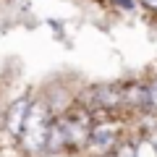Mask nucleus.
Instances as JSON below:
<instances>
[{
    "label": "nucleus",
    "mask_w": 157,
    "mask_h": 157,
    "mask_svg": "<svg viewBox=\"0 0 157 157\" xmlns=\"http://www.w3.org/2000/svg\"><path fill=\"white\" fill-rule=\"evenodd\" d=\"M52 110L47 107L45 97L34 94L32 105H29L26 121L21 126V134H18L16 144L24 152V157H45V144H47V131L52 123Z\"/></svg>",
    "instance_id": "f257e3e1"
},
{
    "label": "nucleus",
    "mask_w": 157,
    "mask_h": 157,
    "mask_svg": "<svg viewBox=\"0 0 157 157\" xmlns=\"http://www.w3.org/2000/svg\"><path fill=\"white\" fill-rule=\"evenodd\" d=\"M58 123H60L63 134L68 141V155H78V152H86V141L92 134V123H94V115H92L86 107H81L78 102H73L68 110H63L58 115Z\"/></svg>",
    "instance_id": "f03ea898"
},
{
    "label": "nucleus",
    "mask_w": 157,
    "mask_h": 157,
    "mask_svg": "<svg viewBox=\"0 0 157 157\" xmlns=\"http://www.w3.org/2000/svg\"><path fill=\"white\" fill-rule=\"evenodd\" d=\"M123 136H126V131L118 118H113V115L97 118L94 115L92 134H89V141H86V155H107Z\"/></svg>",
    "instance_id": "7ed1b4c3"
},
{
    "label": "nucleus",
    "mask_w": 157,
    "mask_h": 157,
    "mask_svg": "<svg viewBox=\"0 0 157 157\" xmlns=\"http://www.w3.org/2000/svg\"><path fill=\"white\" fill-rule=\"evenodd\" d=\"M32 92H24V94L13 97L11 102H8V107L3 110V134L8 136L11 141L18 139V134H21V126L24 121H26V113H29V105H32Z\"/></svg>",
    "instance_id": "20e7f679"
},
{
    "label": "nucleus",
    "mask_w": 157,
    "mask_h": 157,
    "mask_svg": "<svg viewBox=\"0 0 157 157\" xmlns=\"http://www.w3.org/2000/svg\"><path fill=\"white\" fill-rule=\"evenodd\" d=\"M121 97H123V110L147 113V81H141V78L121 81Z\"/></svg>",
    "instance_id": "39448f33"
},
{
    "label": "nucleus",
    "mask_w": 157,
    "mask_h": 157,
    "mask_svg": "<svg viewBox=\"0 0 157 157\" xmlns=\"http://www.w3.org/2000/svg\"><path fill=\"white\" fill-rule=\"evenodd\" d=\"M60 157V155H68V141H66V134H63L60 123H58V115L52 118L50 123V131H47V144H45V157Z\"/></svg>",
    "instance_id": "423d86ee"
},
{
    "label": "nucleus",
    "mask_w": 157,
    "mask_h": 157,
    "mask_svg": "<svg viewBox=\"0 0 157 157\" xmlns=\"http://www.w3.org/2000/svg\"><path fill=\"white\" fill-rule=\"evenodd\" d=\"M113 157H139V149H136V139L131 136H123L113 147Z\"/></svg>",
    "instance_id": "0eeeda50"
},
{
    "label": "nucleus",
    "mask_w": 157,
    "mask_h": 157,
    "mask_svg": "<svg viewBox=\"0 0 157 157\" xmlns=\"http://www.w3.org/2000/svg\"><path fill=\"white\" fill-rule=\"evenodd\" d=\"M147 113H157V73L147 81Z\"/></svg>",
    "instance_id": "6e6552de"
},
{
    "label": "nucleus",
    "mask_w": 157,
    "mask_h": 157,
    "mask_svg": "<svg viewBox=\"0 0 157 157\" xmlns=\"http://www.w3.org/2000/svg\"><path fill=\"white\" fill-rule=\"evenodd\" d=\"M113 3H115V8L121 13H134L139 8V0H113Z\"/></svg>",
    "instance_id": "1a4fd4ad"
},
{
    "label": "nucleus",
    "mask_w": 157,
    "mask_h": 157,
    "mask_svg": "<svg viewBox=\"0 0 157 157\" xmlns=\"http://www.w3.org/2000/svg\"><path fill=\"white\" fill-rule=\"evenodd\" d=\"M139 6L149 13H157V0H139Z\"/></svg>",
    "instance_id": "9d476101"
},
{
    "label": "nucleus",
    "mask_w": 157,
    "mask_h": 157,
    "mask_svg": "<svg viewBox=\"0 0 157 157\" xmlns=\"http://www.w3.org/2000/svg\"><path fill=\"white\" fill-rule=\"evenodd\" d=\"M89 157H113V152H107V155H89Z\"/></svg>",
    "instance_id": "9b49d317"
},
{
    "label": "nucleus",
    "mask_w": 157,
    "mask_h": 157,
    "mask_svg": "<svg viewBox=\"0 0 157 157\" xmlns=\"http://www.w3.org/2000/svg\"><path fill=\"white\" fill-rule=\"evenodd\" d=\"M0 121H3V110H0ZM0 134H3V123H0Z\"/></svg>",
    "instance_id": "f8f14e48"
}]
</instances>
